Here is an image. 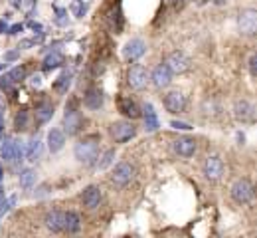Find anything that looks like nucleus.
<instances>
[{
    "instance_id": "f257e3e1",
    "label": "nucleus",
    "mask_w": 257,
    "mask_h": 238,
    "mask_svg": "<svg viewBox=\"0 0 257 238\" xmlns=\"http://www.w3.org/2000/svg\"><path fill=\"white\" fill-rule=\"evenodd\" d=\"M99 151H101L99 139H97V137H85V139H81L79 143H75L73 155H75V159H77L81 165L93 167L97 163V159H99Z\"/></svg>"
},
{
    "instance_id": "f03ea898",
    "label": "nucleus",
    "mask_w": 257,
    "mask_h": 238,
    "mask_svg": "<svg viewBox=\"0 0 257 238\" xmlns=\"http://www.w3.org/2000/svg\"><path fill=\"white\" fill-rule=\"evenodd\" d=\"M135 175H137L135 165H131V163H127V161H123V163H119L115 169L111 171L109 181H111V185H113L115 189H125L127 185H131V183L135 181Z\"/></svg>"
},
{
    "instance_id": "7ed1b4c3",
    "label": "nucleus",
    "mask_w": 257,
    "mask_h": 238,
    "mask_svg": "<svg viewBox=\"0 0 257 238\" xmlns=\"http://www.w3.org/2000/svg\"><path fill=\"white\" fill-rule=\"evenodd\" d=\"M229 195H231L233 203H237V204L251 203V199H253V185H251L247 179H237V181L231 185Z\"/></svg>"
},
{
    "instance_id": "20e7f679",
    "label": "nucleus",
    "mask_w": 257,
    "mask_h": 238,
    "mask_svg": "<svg viewBox=\"0 0 257 238\" xmlns=\"http://www.w3.org/2000/svg\"><path fill=\"white\" fill-rule=\"evenodd\" d=\"M81 127H83V117H81V113L75 109L73 103L67 105V107H65V115H64V133L67 137H73L81 131Z\"/></svg>"
},
{
    "instance_id": "39448f33",
    "label": "nucleus",
    "mask_w": 257,
    "mask_h": 238,
    "mask_svg": "<svg viewBox=\"0 0 257 238\" xmlns=\"http://www.w3.org/2000/svg\"><path fill=\"white\" fill-rule=\"evenodd\" d=\"M237 28H239V34L241 36H255L257 32V10L253 8H245L239 12L237 16Z\"/></svg>"
},
{
    "instance_id": "423d86ee",
    "label": "nucleus",
    "mask_w": 257,
    "mask_h": 238,
    "mask_svg": "<svg viewBox=\"0 0 257 238\" xmlns=\"http://www.w3.org/2000/svg\"><path fill=\"white\" fill-rule=\"evenodd\" d=\"M109 135L115 143H127L137 135V127L131 121H115L109 127Z\"/></svg>"
},
{
    "instance_id": "0eeeda50",
    "label": "nucleus",
    "mask_w": 257,
    "mask_h": 238,
    "mask_svg": "<svg viewBox=\"0 0 257 238\" xmlns=\"http://www.w3.org/2000/svg\"><path fill=\"white\" fill-rule=\"evenodd\" d=\"M149 82H151V73L147 71V68H145V66L135 64L133 68L128 69L127 84L131 86V90L141 92V90H145V88H147V84H149Z\"/></svg>"
},
{
    "instance_id": "6e6552de",
    "label": "nucleus",
    "mask_w": 257,
    "mask_h": 238,
    "mask_svg": "<svg viewBox=\"0 0 257 238\" xmlns=\"http://www.w3.org/2000/svg\"><path fill=\"white\" fill-rule=\"evenodd\" d=\"M170 147H172V153L174 155H178V157H184V159H188V157H194V153L198 151V143H196V139L194 137H176L172 143H170Z\"/></svg>"
},
{
    "instance_id": "1a4fd4ad",
    "label": "nucleus",
    "mask_w": 257,
    "mask_h": 238,
    "mask_svg": "<svg viewBox=\"0 0 257 238\" xmlns=\"http://www.w3.org/2000/svg\"><path fill=\"white\" fill-rule=\"evenodd\" d=\"M202 171H204V177L208 181L216 183V181H220L224 177V163H222V159L218 155H210V157H206Z\"/></svg>"
},
{
    "instance_id": "9d476101",
    "label": "nucleus",
    "mask_w": 257,
    "mask_h": 238,
    "mask_svg": "<svg viewBox=\"0 0 257 238\" xmlns=\"http://www.w3.org/2000/svg\"><path fill=\"white\" fill-rule=\"evenodd\" d=\"M164 64L168 66V69L172 73H184V71H188V69L192 68V60L184 52H172V54H168V58H166Z\"/></svg>"
},
{
    "instance_id": "9b49d317",
    "label": "nucleus",
    "mask_w": 257,
    "mask_h": 238,
    "mask_svg": "<svg viewBox=\"0 0 257 238\" xmlns=\"http://www.w3.org/2000/svg\"><path fill=\"white\" fill-rule=\"evenodd\" d=\"M233 117L239 123H255V105L247 100L233 103Z\"/></svg>"
},
{
    "instance_id": "f8f14e48",
    "label": "nucleus",
    "mask_w": 257,
    "mask_h": 238,
    "mask_svg": "<svg viewBox=\"0 0 257 238\" xmlns=\"http://www.w3.org/2000/svg\"><path fill=\"white\" fill-rule=\"evenodd\" d=\"M145 52H147V44L141 38L128 40L127 44H125V48H123V56H125V60H128V62H137L139 58L145 56Z\"/></svg>"
},
{
    "instance_id": "ddd939ff",
    "label": "nucleus",
    "mask_w": 257,
    "mask_h": 238,
    "mask_svg": "<svg viewBox=\"0 0 257 238\" xmlns=\"http://www.w3.org/2000/svg\"><path fill=\"white\" fill-rule=\"evenodd\" d=\"M164 107L168 113L176 115V113H182L184 107H186V98L180 94V92H170L164 96Z\"/></svg>"
},
{
    "instance_id": "4468645a",
    "label": "nucleus",
    "mask_w": 257,
    "mask_h": 238,
    "mask_svg": "<svg viewBox=\"0 0 257 238\" xmlns=\"http://www.w3.org/2000/svg\"><path fill=\"white\" fill-rule=\"evenodd\" d=\"M151 82L155 84V88H168L170 86V82H172V71L168 69L166 64H161V66H157V68L153 69V73H151Z\"/></svg>"
},
{
    "instance_id": "2eb2a0df",
    "label": "nucleus",
    "mask_w": 257,
    "mask_h": 238,
    "mask_svg": "<svg viewBox=\"0 0 257 238\" xmlns=\"http://www.w3.org/2000/svg\"><path fill=\"white\" fill-rule=\"evenodd\" d=\"M103 201V193H101V189L97 187V185H89L83 193H81V203L85 204L87 208H97L99 204Z\"/></svg>"
},
{
    "instance_id": "dca6fc26",
    "label": "nucleus",
    "mask_w": 257,
    "mask_h": 238,
    "mask_svg": "<svg viewBox=\"0 0 257 238\" xmlns=\"http://www.w3.org/2000/svg\"><path fill=\"white\" fill-rule=\"evenodd\" d=\"M64 216H65L64 210H50L46 214V218H44L46 228L52 230V232H62L64 230Z\"/></svg>"
},
{
    "instance_id": "f3484780",
    "label": "nucleus",
    "mask_w": 257,
    "mask_h": 238,
    "mask_svg": "<svg viewBox=\"0 0 257 238\" xmlns=\"http://www.w3.org/2000/svg\"><path fill=\"white\" fill-rule=\"evenodd\" d=\"M145 131L147 133H155L159 127H161V123H159V117H157V113H155V107H153V103H145Z\"/></svg>"
},
{
    "instance_id": "a211bd4d",
    "label": "nucleus",
    "mask_w": 257,
    "mask_h": 238,
    "mask_svg": "<svg viewBox=\"0 0 257 238\" xmlns=\"http://www.w3.org/2000/svg\"><path fill=\"white\" fill-rule=\"evenodd\" d=\"M65 145V133L62 129H50V133H48V149L52 151V153H58V151H62Z\"/></svg>"
},
{
    "instance_id": "6ab92c4d",
    "label": "nucleus",
    "mask_w": 257,
    "mask_h": 238,
    "mask_svg": "<svg viewBox=\"0 0 257 238\" xmlns=\"http://www.w3.org/2000/svg\"><path fill=\"white\" fill-rule=\"evenodd\" d=\"M103 102H105L103 92L97 90V88L87 90V94H85V98H83V103H85L87 109H99V107H103Z\"/></svg>"
},
{
    "instance_id": "aec40b11",
    "label": "nucleus",
    "mask_w": 257,
    "mask_h": 238,
    "mask_svg": "<svg viewBox=\"0 0 257 238\" xmlns=\"http://www.w3.org/2000/svg\"><path fill=\"white\" fill-rule=\"evenodd\" d=\"M119 111H121L123 115H127L128 119H137V117H141V109H139V105L135 103V100H131V98H121V100H119Z\"/></svg>"
},
{
    "instance_id": "412c9836",
    "label": "nucleus",
    "mask_w": 257,
    "mask_h": 238,
    "mask_svg": "<svg viewBox=\"0 0 257 238\" xmlns=\"http://www.w3.org/2000/svg\"><path fill=\"white\" fill-rule=\"evenodd\" d=\"M64 230L65 232H69V234H75V232L81 230V218H79L77 212H73V210H67V212H65Z\"/></svg>"
},
{
    "instance_id": "4be33fe9",
    "label": "nucleus",
    "mask_w": 257,
    "mask_h": 238,
    "mask_svg": "<svg viewBox=\"0 0 257 238\" xmlns=\"http://www.w3.org/2000/svg\"><path fill=\"white\" fill-rule=\"evenodd\" d=\"M36 117H38V121H40V123L50 121V119L54 117V105H52L50 102L40 103V105L36 107Z\"/></svg>"
},
{
    "instance_id": "5701e85b",
    "label": "nucleus",
    "mask_w": 257,
    "mask_h": 238,
    "mask_svg": "<svg viewBox=\"0 0 257 238\" xmlns=\"http://www.w3.org/2000/svg\"><path fill=\"white\" fill-rule=\"evenodd\" d=\"M64 64V56L60 52H52L44 58V69H56Z\"/></svg>"
},
{
    "instance_id": "b1692460",
    "label": "nucleus",
    "mask_w": 257,
    "mask_h": 238,
    "mask_svg": "<svg viewBox=\"0 0 257 238\" xmlns=\"http://www.w3.org/2000/svg\"><path fill=\"white\" fill-rule=\"evenodd\" d=\"M71 77H73V71H71V69H65L64 73L56 80L54 88H56L60 94H65V92H67V88H69V84H71Z\"/></svg>"
},
{
    "instance_id": "393cba45",
    "label": "nucleus",
    "mask_w": 257,
    "mask_h": 238,
    "mask_svg": "<svg viewBox=\"0 0 257 238\" xmlns=\"http://www.w3.org/2000/svg\"><path fill=\"white\" fill-rule=\"evenodd\" d=\"M0 157L4 159V161H8V163H12V159H14V139H4L2 141V147H0Z\"/></svg>"
},
{
    "instance_id": "a878e982",
    "label": "nucleus",
    "mask_w": 257,
    "mask_h": 238,
    "mask_svg": "<svg viewBox=\"0 0 257 238\" xmlns=\"http://www.w3.org/2000/svg\"><path fill=\"white\" fill-rule=\"evenodd\" d=\"M18 181H20V187H22V189H32L34 183H36V171L24 169L22 173H20Z\"/></svg>"
},
{
    "instance_id": "bb28decb",
    "label": "nucleus",
    "mask_w": 257,
    "mask_h": 238,
    "mask_svg": "<svg viewBox=\"0 0 257 238\" xmlns=\"http://www.w3.org/2000/svg\"><path fill=\"white\" fill-rule=\"evenodd\" d=\"M40 153H42V141H40V139H32V141L28 143V151H26L24 155L28 157V161H36V159L40 157Z\"/></svg>"
},
{
    "instance_id": "cd10ccee",
    "label": "nucleus",
    "mask_w": 257,
    "mask_h": 238,
    "mask_svg": "<svg viewBox=\"0 0 257 238\" xmlns=\"http://www.w3.org/2000/svg\"><path fill=\"white\" fill-rule=\"evenodd\" d=\"M14 129H16V131L28 129V111H26V109H22V111L16 113V117H14Z\"/></svg>"
},
{
    "instance_id": "c85d7f7f",
    "label": "nucleus",
    "mask_w": 257,
    "mask_h": 238,
    "mask_svg": "<svg viewBox=\"0 0 257 238\" xmlns=\"http://www.w3.org/2000/svg\"><path fill=\"white\" fill-rule=\"evenodd\" d=\"M113 161H115V149H109V151H105V155L101 157V161L97 159L95 167H97V169H107V167H109Z\"/></svg>"
},
{
    "instance_id": "c756f323",
    "label": "nucleus",
    "mask_w": 257,
    "mask_h": 238,
    "mask_svg": "<svg viewBox=\"0 0 257 238\" xmlns=\"http://www.w3.org/2000/svg\"><path fill=\"white\" fill-rule=\"evenodd\" d=\"M6 75L10 77L12 84H20V82H24V77H26V69L22 68V66H16V68L10 69Z\"/></svg>"
},
{
    "instance_id": "7c9ffc66",
    "label": "nucleus",
    "mask_w": 257,
    "mask_h": 238,
    "mask_svg": "<svg viewBox=\"0 0 257 238\" xmlns=\"http://www.w3.org/2000/svg\"><path fill=\"white\" fill-rule=\"evenodd\" d=\"M71 10H73V16L75 18H83L85 12H87V6L83 4V0H77V2L71 4Z\"/></svg>"
},
{
    "instance_id": "2f4dec72",
    "label": "nucleus",
    "mask_w": 257,
    "mask_h": 238,
    "mask_svg": "<svg viewBox=\"0 0 257 238\" xmlns=\"http://www.w3.org/2000/svg\"><path fill=\"white\" fill-rule=\"evenodd\" d=\"M24 159V147L20 145V141H14V159L12 161H22Z\"/></svg>"
},
{
    "instance_id": "473e14b6",
    "label": "nucleus",
    "mask_w": 257,
    "mask_h": 238,
    "mask_svg": "<svg viewBox=\"0 0 257 238\" xmlns=\"http://www.w3.org/2000/svg\"><path fill=\"white\" fill-rule=\"evenodd\" d=\"M12 82H10V77L8 75H0V88L4 90V92H12Z\"/></svg>"
},
{
    "instance_id": "72a5a7b5",
    "label": "nucleus",
    "mask_w": 257,
    "mask_h": 238,
    "mask_svg": "<svg viewBox=\"0 0 257 238\" xmlns=\"http://www.w3.org/2000/svg\"><path fill=\"white\" fill-rule=\"evenodd\" d=\"M56 14H58L56 22H58V24H65V16H67V10H65V8H56Z\"/></svg>"
},
{
    "instance_id": "f704fd0d",
    "label": "nucleus",
    "mask_w": 257,
    "mask_h": 238,
    "mask_svg": "<svg viewBox=\"0 0 257 238\" xmlns=\"http://www.w3.org/2000/svg\"><path fill=\"white\" fill-rule=\"evenodd\" d=\"M255 62H257V56H255V54H251V56H249V62H247V66H249V73H251V77H255Z\"/></svg>"
},
{
    "instance_id": "c9c22d12",
    "label": "nucleus",
    "mask_w": 257,
    "mask_h": 238,
    "mask_svg": "<svg viewBox=\"0 0 257 238\" xmlns=\"http://www.w3.org/2000/svg\"><path fill=\"white\" fill-rule=\"evenodd\" d=\"M22 30H24V26H22V24H14V26H8V32H6V34L16 36V34H20Z\"/></svg>"
},
{
    "instance_id": "e433bc0d",
    "label": "nucleus",
    "mask_w": 257,
    "mask_h": 238,
    "mask_svg": "<svg viewBox=\"0 0 257 238\" xmlns=\"http://www.w3.org/2000/svg\"><path fill=\"white\" fill-rule=\"evenodd\" d=\"M170 125H172L174 129H182V131H188V129H192L188 123H182V121H172Z\"/></svg>"
},
{
    "instance_id": "4c0bfd02",
    "label": "nucleus",
    "mask_w": 257,
    "mask_h": 238,
    "mask_svg": "<svg viewBox=\"0 0 257 238\" xmlns=\"http://www.w3.org/2000/svg\"><path fill=\"white\" fill-rule=\"evenodd\" d=\"M20 6L24 8V10H28V12H32L34 6H36V0H24V2H20Z\"/></svg>"
},
{
    "instance_id": "58836bf2",
    "label": "nucleus",
    "mask_w": 257,
    "mask_h": 238,
    "mask_svg": "<svg viewBox=\"0 0 257 238\" xmlns=\"http://www.w3.org/2000/svg\"><path fill=\"white\" fill-rule=\"evenodd\" d=\"M30 82H32L34 88H40V86H42V75H40V73H36V75H32V80H30Z\"/></svg>"
},
{
    "instance_id": "ea45409f",
    "label": "nucleus",
    "mask_w": 257,
    "mask_h": 238,
    "mask_svg": "<svg viewBox=\"0 0 257 238\" xmlns=\"http://www.w3.org/2000/svg\"><path fill=\"white\" fill-rule=\"evenodd\" d=\"M30 28H32L34 32H42V30H44L42 24H38V22H30Z\"/></svg>"
},
{
    "instance_id": "a19ab883",
    "label": "nucleus",
    "mask_w": 257,
    "mask_h": 238,
    "mask_svg": "<svg viewBox=\"0 0 257 238\" xmlns=\"http://www.w3.org/2000/svg\"><path fill=\"white\" fill-rule=\"evenodd\" d=\"M8 32V24L4 20H0V34H6Z\"/></svg>"
},
{
    "instance_id": "79ce46f5",
    "label": "nucleus",
    "mask_w": 257,
    "mask_h": 238,
    "mask_svg": "<svg viewBox=\"0 0 257 238\" xmlns=\"http://www.w3.org/2000/svg\"><path fill=\"white\" fill-rule=\"evenodd\" d=\"M18 52H20V48H18L16 52H8V54H6V60H14V58L18 56Z\"/></svg>"
},
{
    "instance_id": "37998d69",
    "label": "nucleus",
    "mask_w": 257,
    "mask_h": 238,
    "mask_svg": "<svg viewBox=\"0 0 257 238\" xmlns=\"http://www.w3.org/2000/svg\"><path fill=\"white\" fill-rule=\"evenodd\" d=\"M2 175H4V171H2V165H0V183H2Z\"/></svg>"
},
{
    "instance_id": "c03bdc74",
    "label": "nucleus",
    "mask_w": 257,
    "mask_h": 238,
    "mask_svg": "<svg viewBox=\"0 0 257 238\" xmlns=\"http://www.w3.org/2000/svg\"><path fill=\"white\" fill-rule=\"evenodd\" d=\"M0 68H2V64H0Z\"/></svg>"
}]
</instances>
